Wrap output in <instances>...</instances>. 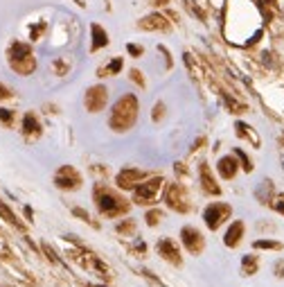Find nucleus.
<instances>
[{"instance_id":"1","label":"nucleus","mask_w":284,"mask_h":287,"mask_svg":"<svg viewBox=\"0 0 284 287\" xmlns=\"http://www.w3.org/2000/svg\"><path fill=\"white\" fill-rule=\"evenodd\" d=\"M135 116H138V102H135L133 95H124L113 109L110 127H113L115 132H124V129H129L131 124L135 122Z\"/></svg>"},{"instance_id":"2","label":"nucleus","mask_w":284,"mask_h":287,"mask_svg":"<svg viewBox=\"0 0 284 287\" xmlns=\"http://www.w3.org/2000/svg\"><path fill=\"white\" fill-rule=\"evenodd\" d=\"M9 64H12V68L16 72H20V75H30L36 66L30 45L20 43V41H14L12 48H9Z\"/></svg>"},{"instance_id":"3","label":"nucleus","mask_w":284,"mask_h":287,"mask_svg":"<svg viewBox=\"0 0 284 287\" xmlns=\"http://www.w3.org/2000/svg\"><path fill=\"white\" fill-rule=\"evenodd\" d=\"M95 199H97V206L104 215H120V213H126V203L124 199H120L118 195H113L106 188H97L95 190Z\"/></svg>"},{"instance_id":"4","label":"nucleus","mask_w":284,"mask_h":287,"mask_svg":"<svg viewBox=\"0 0 284 287\" xmlns=\"http://www.w3.org/2000/svg\"><path fill=\"white\" fill-rule=\"evenodd\" d=\"M160 184H162V179H151V181H147V184H140L138 188H135V201L138 203H151L156 199L158 190H160Z\"/></svg>"},{"instance_id":"5","label":"nucleus","mask_w":284,"mask_h":287,"mask_svg":"<svg viewBox=\"0 0 284 287\" xmlns=\"http://www.w3.org/2000/svg\"><path fill=\"white\" fill-rule=\"evenodd\" d=\"M54 181L59 188H63V190H75V188H79V184H81V176L77 174V170H72L66 165V168H61L59 172H56Z\"/></svg>"},{"instance_id":"6","label":"nucleus","mask_w":284,"mask_h":287,"mask_svg":"<svg viewBox=\"0 0 284 287\" xmlns=\"http://www.w3.org/2000/svg\"><path fill=\"white\" fill-rule=\"evenodd\" d=\"M167 203H169V208L178 213H185L189 208L187 203V197H185V190H183V186H169V190H167Z\"/></svg>"},{"instance_id":"7","label":"nucleus","mask_w":284,"mask_h":287,"mask_svg":"<svg viewBox=\"0 0 284 287\" xmlns=\"http://www.w3.org/2000/svg\"><path fill=\"white\" fill-rule=\"evenodd\" d=\"M106 104V88L104 86H93L86 93V109L88 111H99Z\"/></svg>"},{"instance_id":"8","label":"nucleus","mask_w":284,"mask_h":287,"mask_svg":"<svg viewBox=\"0 0 284 287\" xmlns=\"http://www.w3.org/2000/svg\"><path fill=\"white\" fill-rule=\"evenodd\" d=\"M223 215H228V206H221V203H214L205 211V222H208L210 228H217L219 222L223 220Z\"/></svg>"},{"instance_id":"9","label":"nucleus","mask_w":284,"mask_h":287,"mask_svg":"<svg viewBox=\"0 0 284 287\" xmlns=\"http://www.w3.org/2000/svg\"><path fill=\"white\" fill-rule=\"evenodd\" d=\"M183 242H185V247L192 253H198V251H201V247H203L201 233L194 231V228H183Z\"/></svg>"},{"instance_id":"10","label":"nucleus","mask_w":284,"mask_h":287,"mask_svg":"<svg viewBox=\"0 0 284 287\" xmlns=\"http://www.w3.org/2000/svg\"><path fill=\"white\" fill-rule=\"evenodd\" d=\"M142 176H145V174H142L140 170H122L118 174V186L120 188H133L142 179Z\"/></svg>"},{"instance_id":"11","label":"nucleus","mask_w":284,"mask_h":287,"mask_svg":"<svg viewBox=\"0 0 284 287\" xmlns=\"http://www.w3.org/2000/svg\"><path fill=\"white\" fill-rule=\"evenodd\" d=\"M140 28L142 30H167L169 23H167L165 16H160V14H151V16H147L145 20H140Z\"/></svg>"},{"instance_id":"12","label":"nucleus","mask_w":284,"mask_h":287,"mask_svg":"<svg viewBox=\"0 0 284 287\" xmlns=\"http://www.w3.org/2000/svg\"><path fill=\"white\" fill-rule=\"evenodd\" d=\"M23 129H25V136H39V132H41V124H39V120H36V116L34 113H27L25 116V120H23Z\"/></svg>"},{"instance_id":"13","label":"nucleus","mask_w":284,"mask_h":287,"mask_svg":"<svg viewBox=\"0 0 284 287\" xmlns=\"http://www.w3.org/2000/svg\"><path fill=\"white\" fill-rule=\"evenodd\" d=\"M158 249H160V253L165 255L167 260H172V263H178V251H176V247H174V244L169 242V240H162L160 244H158Z\"/></svg>"},{"instance_id":"14","label":"nucleus","mask_w":284,"mask_h":287,"mask_svg":"<svg viewBox=\"0 0 284 287\" xmlns=\"http://www.w3.org/2000/svg\"><path fill=\"white\" fill-rule=\"evenodd\" d=\"M201 179H203V188H205V190L212 192V195H219V186H214V179L210 176V170L205 168V165L201 168Z\"/></svg>"},{"instance_id":"15","label":"nucleus","mask_w":284,"mask_h":287,"mask_svg":"<svg viewBox=\"0 0 284 287\" xmlns=\"http://www.w3.org/2000/svg\"><path fill=\"white\" fill-rule=\"evenodd\" d=\"M241 233H244V226H241V222H235L233 226H230V231L225 233V242L233 247V244H237V240H239Z\"/></svg>"},{"instance_id":"16","label":"nucleus","mask_w":284,"mask_h":287,"mask_svg":"<svg viewBox=\"0 0 284 287\" xmlns=\"http://www.w3.org/2000/svg\"><path fill=\"white\" fill-rule=\"evenodd\" d=\"M93 36H95V41H93V50H97V48H102V45H106L108 43V39H106V32H104L99 25H93Z\"/></svg>"},{"instance_id":"17","label":"nucleus","mask_w":284,"mask_h":287,"mask_svg":"<svg viewBox=\"0 0 284 287\" xmlns=\"http://www.w3.org/2000/svg\"><path fill=\"white\" fill-rule=\"evenodd\" d=\"M219 170H221V174H223L225 179H230V176L235 174V170H237V168H235V161L230 159V156H228V159H221Z\"/></svg>"},{"instance_id":"18","label":"nucleus","mask_w":284,"mask_h":287,"mask_svg":"<svg viewBox=\"0 0 284 287\" xmlns=\"http://www.w3.org/2000/svg\"><path fill=\"white\" fill-rule=\"evenodd\" d=\"M0 215H3V220H5V222H9V224H14V226H18V228H23V224H20L18 220H16V215H14V213H12V211H9V208H7V206H5V203H3V201H0Z\"/></svg>"},{"instance_id":"19","label":"nucleus","mask_w":284,"mask_h":287,"mask_svg":"<svg viewBox=\"0 0 284 287\" xmlns=\"http://www.w3.org/2000/svg\"><path fill=\"white\" fill-rule=\"evenodd\" d=\"M120 68H122V59H115V61H110L108 64V68H104L102 75H106V72H118Z\"/></svg>"},{"instance_id":"20","label":"nucleus","mask_w":284,"mask_h":287,"mask_svg":"<svg viewBox=\"0 0 284 287\" xmlns=\"http://www.w3.org/2000/svg\"><path fill=\"white\" fill-rule=\"evenodd\" d=\"M0 120H3L5 124H9L14 120V111H9V109H0Z\"/></svg>"},{"instance_id":"21","label":"nucleus","mask_w":284,"mask_h":287,"mask_svg":"<svg viewBox=\"0 0 284 287\" xmlns=\"http://www.w3.org/2000/svg\"><path fill=\"white\" fill-rule=\"evenodd\" d=\"M147 222H149L151 226H154V224H158V222H160V213H158V211H151L149 215H147Z\"/></svg>"},{"instance_id":"22","label":"nucleus","mask_w":284,"mask_h":287,"mask_svg":"<svg viewBox=\"0 0 284 287\" xmlns=\"http://www.w3.org/2000/svg\"><path fill=\"white\" fill-rule=\"evenodd\" d=\"M7 97H12V91L5 84H0V100H7Z\"/></svg>"},{"instance_id":"23","label":"nucleus","mask_w":284,"mask_h":287,"mask_svg":"<svg viewBox=\"0 0 284 287\" xmlns=\"http://www.w3.org/2000/svg\"><path fill=\"white\" fill-rule=\"evenodd\" d=\"M131 228H133V224H131V222H126V224H120V226H118V231H120V233H126V231H131Z\"/></svg>"},{"instance_id":"24","label":"nucleus","mask_w":284,"mask_h":287,"mask_svg":"<svg viewBox=\"0 0 284 287\" xmlns=\"http://www.w3.org/2000/svg\"><path fill=\"white\" fill-rule=\"evenodd\" d=\"M129 52L131 55H142V48H138V45H129Z\"/></svg>"},{"instance_id":"25","label":"nucleus","mask_w":284,"mask_h":287,"mask_svg":"<svg viewBox=\"0 0 284 287\" xmlns=\"http://www.w3.org/2000/svg\"><path fill=\"white\" fill-rule=\"evenodd\" d=\"M75 215L83 217V220H88V213H86V211H81V208H75Z\"/></svg>"},{"instance_id":"26","label":"nucleus","mask_w":284,"mask_h":287,"mask_svg":"<svg viewBox=\"0 0 284 287\" xmlns=\"http://www.w3.org/2000/svg\"><path fill=\"white\" fill-rule=\"evenodd\" d=\"M154 5H167V0H154Z\"/></svg>"}]
</instances>
